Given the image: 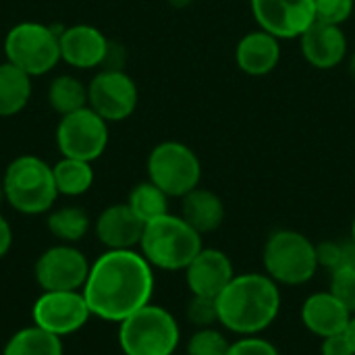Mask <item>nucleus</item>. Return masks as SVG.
I'll return each instance as SVG.
<instances>
[{
	"mask_svg": "<svg viewBox=\"0 0 355 355\" xmlns=\"http://www.w3.org/2000/svg\"><path fill=\"white\" fill-rule=\"evenodd\" d=\"M304 58L316 69H335L347 56V37L341 25L314 21L300 37Z\"/></svg>",
	"mask_w": 355,
	"mask_h": 355,
	"instance_id": "nucleus-17",
	"label": "nucleus"
},
{
	"mask_svg": "<svg viewBox=\"0 0 355 355\" xmlns=\"http://www.w3.org/2000/svg\"><path fill=\"white\" fill-rule=\"evenodd\" d=\"M148 177L168 198H183L200 185L198 154L181 141H162L148 156Z\"/></svg>",
	"mask_w": 355,
	"mask_h": 355,
	"instance_id": "nucleus-8",
	"label": "nucleus"
},
{
	"mask_svg": "<svg viewBox=\"0 0 355 355\" xmlns=\"http://www.w3.org/2000/svg\"><path fill=\"white\" fill-rule=\"evenodd\" d=\"M168 2H171L173 6H179V8H181V6H187L191 0H168Z\"/></svg>",
	"mask_w": 355,
	"mask_h": 355,
	"instance_id": "nucleus-36",
	"label": "nucleus"
},
{
	"mask_svg": "<svg viewBox=\"0 0 355 355\" xmlns=\"http://www.w3.org/2000/svg\"><path fill=\"white\" fill-rule=\"evenodd\" d=\"M185 277L193 295L218 297L220 291L235 279V272L227 254L220 250L202 248V252L185 268Z\"/></svg>",
	"mask_w": 355,
	"mask_h": 355,
	"instance_id": "nucleus-16",
	"label": "nucleus"
},
{
	"mask_svg": "<svg viewBox=\"0 0 355 355\" xmlns=\"http://www.w3.org/2000/svg\"><path fill=\"white\" fill-rule=\"evenodd\" d=\"M52 175H54L58 196L77 198V196L87 193L89 187L94 185V166L92 162H85V160L62 156L52 166Z\"/></svg>",
	"mask_w": 355,
	"mask_h": 355,
	"instance_id": "nucleus-23",
	"label": "nucleus"
},
{
	"mask_svg": "<svg viewBox=\"0 0 355 355\" xmlns=\"http://www.w3.org/2000/svg\"><path fill=\"white\" fill-rule=\"evenodd\" d=\"M89 266V260L79 248L73 243H58L37 256L33 277L42 291H81Z\"/></svg>",
	"mask_w": 355,
	"mask_h": 355,
	"instance_id": "nucleus-10",
	"label": "nucleus"
},
{
	"mask_svg": "<svg viewBox=\"0 0 355 355\" xmlns=\"http://www.w3.org/2000/svg\"><path fill=\"white\" fill-rule=\"evenodd\" d=\"M137 102V85L123 69H102L87 83V106L106 123L129 119L135 112Z\"/></svg>",
	"mask_w": 355,
	"mask_h": 355,
	"instance_id": "nucleus-11",
	"label": "nucleus"
},
{
	"mask_svg": "<svg viewBox=\"0 0 355 355\" xmlns=\"http://www.w3.org/2000/svg\"><path fill=\"white\" fill-rule=\"evenodd\" d=\"M218 322L243 337L268 329L281 308V293L268 275H239L216 297Z\"/></svg>",
	"mask_w": 355,
	"mask_h": 355,
	"instance_id": "nucleus-2",
	"label": "nucleus"
},
{
	"mask_svg": "<svg viewBox=\"0 0 355 355\" xmlns=\"http://www.w3.org/2000/svg\"><path fill=\"white\" fill-rule=\"evenodd\" d=\"M58 35L60 33L44 23H17L4 37V56L29 77L46 75L60 62Z\"/></svg>",
	"mask_w": 355,
	"mask_h": 355,
	"instance_id": "nucleus-6",
	"label": "nucleus"
},
{
	"mask_svg": "<svg viewBox=\"0 0 355 355\" xmlns=\"http://www.w3.org/2000/svg\"><path fill=\"white\" fill-rule=\"evenodd\" d=\"M227 355H279L277 347L270 341L258 339V337H243L237 343L229 347Z\"/></svg>",
	"mask_w": 355,
	"mask_h": 355,
	"instance_id": "nucleus-32",
	"label": "nucleus"
},
{
	"mask_svg": "<svg viewBox=\"0 0 355 355\" xmlns=\"http://www.w3.org/2000/svg\"><path fill=\"white\" fill-rule=\"evenodd\" d=\"M260 29L279 40L302 37L316 21L314 0H250Z\"/></svg>",
	"mask_w": 355,
	"mask_h": 355,
	"instance_id": "nucleus-13",
	"label": "nucleus"
},
{
	"mask_svg": "<svg viewBox=\"0 0 355 355\" xmlns=\"http://www.w3.org/2000/svg\"><path fill=\"white\" fill-rule=\"evenodd\" d=\"M316 21L343 25L354 15L355 0H314Z\"/></svg>",
	"mask_w": 355,
	"mask_h": 355,
	"instance_id": "nucleus-31",
	"label": "nucleus"
},
{
	"mask_svg": "<svg viewBox=\"0 0 355 355\" xmlns=\"http://www.w3.org/2000/svg\"><path fill=\"white\" fill-rule=\"evenodd\" d=\"M318 266L316 245L297 231H277L264 245V268L275 283L304 285Z\"/></svg>",
	"mask_w": 355,
	"mask_h": 355,
	"instance_id": "nucleus-7",
	"label": "nucleus"
},
{
	"mask_svg": "<svg viewBox=\"0 0 355 355\" xmlns=\"http://www.w3.org/2000/svg\"><path fill=\"white\" fill-rule=\"evenodd\" d=\"M181 339L175 316L148 304L119 322V345L125 355H173Z\"/></svg>",
	"mask_w": 355,
	"mask_h": 355,
	"instance_id": "nucleus-5",
	"label": "nucleus"
},
{
	"mask_svg": "<svg viewBox=\"0 0 355 355\" xmlns=\"http://www.w3.org/2000/svg\"><path fill=\"white\" fill-rule=\"evenodd\" d=\"M46 227L50 231V235L54 239H58L60 243H77L81 241L89 227H92V220H89V214L79 208V206H62V208H56V210H50L48 212V218H46Z\"/></svg>",
	"mask_w": 355,
	"mask_h": 355,
	"instance_id": "nucleus-24",
	"label": "nucleus"
},
{
	"mask_svg": "<svg viewBox=\"0 0 355 355\" xmlns=\"http://www.w3.org/2000/svg\"><path fill=\"white\" fill-rule=\"evenodd\" d=\"M6 204L25 216L48 214L58 198L52 166L40 156H17L2 175Z\"/></svg>",
	"mask_w": 355,
	"mask_h": 355,
	"instance_id": "nucleus-3",
	"label": "nucleus"
},
{
	"mask_svg": "<svg viewBox=\"0 0 355 355\" xmlns=\"http://www.w3.org/2000/svg\"><path fill=\"white\" fill-rule=\"evenodd\" d=\"M127 204L144 223H150L154 218L168 214V196L158 185H154L150 179L144 183H137L131 189Z\"/></svg>",
	"mask_w": 355,
	"mask_h": 355,
	"instance_id": "nucleus-26",
	"label": "nucleus"
},
{
	"mask_svg": "<svg viewBox=\"0 0 355 355\" xmlns=\"http://www.w3.org/2000/svg\"><path fill=\"white\" fill-rule=\"evenodd\" d=\"M31 318L35 327L62 339L81 331L92 318V310L83 291H42L33 302Z\"/></svg>",
	"mask_w": 355,
	"mask_h": 355,
	"instance_id": "nucleus-12",
	"label": "nucleus"
},
{
	"mask_svg": "<svg viewBox=\"0 0 355 355\" xmlns=\"http://www.w3.org/2000/svg\"><path fill=\"white\" fill-rule=\"evenodd\" d=\"M6 202V198H4V187H2V181H0V206Z\"/></svg>",
	"mask_w": 355,
	"mask_h": 355,
	"instance_id": "nucleus-38",
	"label": "nucleus"
},
{
	"mask_svg": "<svg viewBox=\"0 0 355 355\" xmlns=\"http://www.w3.org/2000/svg\"><path fill=\"white\" fill-rule=\"evenodd\" d=\"M181 218L200 235L212 233L225 220V204L214 191L196 187L181 198Z\"/></svg>",
	"mask_w": 355,
	"mask_h": 355,
	"instance_id": "nucleus-20",
	"label": "nucleus"
},
{
	"mask_svg": "<svg viewBox=\"0 0 355 355\" xmlns=\"http://www.w3.org/2000/svg\"><path fill=\"white\" fill-rule=\"evenodd\" d=\"M352 239H354V243H355V218H354V229H352Z\"/></svg>",
	"mask_w": 355,
	"mask_h": 355,
	"instance_id": "nucleus-39",
	"label": "nucleus"
},
{
	"mask_svg": "<svg viewBox=\"0 0 355 355\" xmlns=\"http://www.w3.org/2000/svg\"><path fill=\"white\" fill-rule=\"evenodd\" d=\"M235 60L245 75L262 77L272 73L281 60L279 37H275L264 29L245 33L235 48Z\"/></svg>",
	"mask_w": 355,
	"mask_h": 355,
	"instance_id": "nucleus-19",
	"label": "nucleus"
},
{
	"mask_svg": "<svg viewBox=\"0 0 355 355\" xmlns=\"http://www.w3.org/2000/svg\"><path fill=\"white\" fill-rule=\"evenodd\" d=\"M349 73H352V77L355 79V52L354 56H352V60H349Z\"/></svg>",
	"mask_w": 355,
	"mask_h": 355,
	"instance_id": "nucleus-37",
	"label": "nucleus"
},
{
	"mask_svg": "<svg viewBox=\"0 0 355 355\" xmlns=\"http://www.w3.org/2000/svg\"><path fill=\"white\" fill-rule=\"evenodd\" d=\"M12 248V227L10 223L0 214V258H4Z\"/></svg>",
	"mask_w": 355,
	"mask_h": 355,
	"instance_id": "nucleus-34",
	"label": "nucleus"
},
{
	"mask_svg": "<svg viewBox=\"0 0 355 355\" xmlns=\"http://www.w3.org/2000/svg\"><path fill=\"white\" fill-rule=\"evenodd\" d=\"M320 352L322 355H355L347 333H339V335H331V337L322 339Z\"/></svg>",
	"mask_w": 355,
	"mask_h": 355,
	"instance_id": "nucleus-33",
	"label": "nucleus"
},
{
	"mask_svg": "<svg viewBox=\"0 0 355 355\" xmlns=\"http://www.w3.org/2000/svg\"><path fill=\"white\" fill-rule=\"evenodd\" d=\"M146 223L129 204H112L100 212L94 231L106 250H135L141 241Z\"/></svg>",
	"mask_w": 355,
	"mask_h": 355,
	"instance_id": "nucleus-15",
	"label": "nucleus"
},
{
	"mask_svg": "<svg viewBox=\"0 0 355 355\" xmlns=\"http://www.w3.org/2000/svg\"><path fill=\"white\" fill-rule=\"evenodd\" d=\"M352 312L331 293H314L302 306V320L306 329L320 339L345 333L352 320Z\"/></svg>",
	"mask_w": 355,
	"mask_h": 355,
	"instance_id": "nucleus-18",
	"label": "nucleus"
},
{
	"mask_svg": "<svg viewBox=\"0 0 355 355\" xmlns=\"http://www.w3.org/2000/svg\"><path fill=\"white\" fill-rule=\"evenodd\" d=\"M352 314H355V266H343L331 272L329 289Z\"/></svg>",
	"mask_w": 355,
	"mask_h": 355,
	"instance_id": "nucleus-29",
	"label": "nucleus"
},
{
	"mask_svg": "<svg viewBox=\"0 0 355 355\" xmlns=\"http://www.w3.org/2000/svg\"><path fill=\"white\" fill-rule=\"evenodd\" d=\"M318 264L329 268L331 272L343 266H355V243L349 241H324L316 245Z\"/></svg>",
	"mask_w": 355,
	"mask_h": 355,
	"instance_id": "nucleus-27",
	"label": "nucleus"
},
{
	"mask_svg": "<svg viewBox=\"0 0 355 355\" xmlns=\"http://www.w3.org/2000/svg\"><path fill=\"white\" fill-rule=\"evenodd\" d=\"M62 339L31 324L17 331L4 345L2 355H62Z\"/></svg>",
	"mask_w": 355,
	"mask_h": 355,
	"instance_id": "nucleus-22",
	"label": "nucleus"
},
{
	"mask_svg": "<svg viewBox=\"0 0 355 355\" xmlns=\"http://www.w3.org/2000/svg\"><path fill=\"white\" fill-rule=\"evenodd\" d=\"M56 146L67 158L94 162L108 146V123L89 106L60 116L56 127Z\"/></svg>",
	"mask_w": 355,
	"mask_h": 355,
	"instance_id": "nucleus-9",
	"label": "nucleus"
},
{
	"mask_svg": "<svg viewBox=\"0 0 355 355\" xmlns=\"http://www.w3.org/2000/svg\"><path fill=\"white\" fill-rule=\"evenodd\" d=\"M31 100V77L10 64L0 62V116L19 114Z\"/></svg>",
	"mask_w": 355,
	"mask_h": 355,
	"instance_id": "nucleus-21",
	"label": "nucleus"
},
{
	"mask_svg": "<svg viewBox=\"0 0 355 355\" xmlns=\"http://www.w3.org/2000/svg\"><path fill=\"white\" fill-rule=\"evenodd\" d=\"M347 337H349V343H352V347H354V354H355V314L352 316V320H349V327H347Z\"/></svg>",
	"mask_w": 355,
	"mask_h": 355,
	"instance_id": "nucleus-35",
	"label": "nucleus"
},
{
	"mask_svg": "<svg viewBox=\"0 0 355 355\" xmlns=\"http://www.w3.org/2000/svg\"><path fill=\"white\" fill-rule=\"evenodd\" d=\"M60 60L73 69L104 67L110 40L94 25H71L60 31Z\"/></svg>",
	"mask_w": 355,
	"mask_h": 355,
	"instance_id": "nucleus-14",
	"label": "nucleus"
},
{
	"mask_svg": "<svg viewBox=\"0 0 355 355\" xmlns=\"http://www.w3.org/2000/svg\"><path fill=\"white\" fill-rule=\"evenodd\" d=\"M48 104L60 116L81 110L87 106V85L73 75H58L48 85Z\"/></svg>",
	"mask_w": 355,
	"mask_h": 355,
	"instance_id": "nucleus-25",
	"label": "nucleus"
},
{
	"mask_svg": "<svg viewBox=\"0 0 355 355\" xmlns=\"http://www.w3.org/2000/svg\"><path fill=\"white\" fill-rule=\"evenodd\" d=\"M231 347V343L225 339L223 333H218L216 329L208 327V329H198L193 333V337L189 339L187 345V354L189 355H227Z\"/></svg>",
	"mask_w": 355,
	"mask_h": 355,
	"instance_id": "nucleus-28",
	"label": "nucleus"
},
{
	"mask_svg": "<svg viewBox=\"0 0 355 355\" xmlns=\"http://www.w3.org/2000/svg\"><path fill=\"white\" fill-rule=\"evenodd\" d=\"M92 316L106 322H123L148 306L154 291L150 262L135 250H106L92 266L83 285Z\"/></svg>",
	"mask_w": 355,
	"mask_h": 355,
	"instance_id": "nucleus-1",
	"label": "nucleus"
},
{
	"mask_svg": "<svg viewBox=\"0 0 355 355\" xmlns=\"http://www.w3.org/2000/svg\"><path fill=\"white\" fill-rule=\"evenodd\" d=\"M139 250L152 268L185 270L202 252V235L181 216L168 212L146 223Z\"/></svg>",
	"mask_w": 355,
	"mask_h": 355,
	"instance_id": "nucleus-4",
	"label": "nucleus"
},
{
	"mask_svg": "<svg viewBox=\"0 0 355 355\" xmlns=\"http://www.w3.org/2000/svg\"><path fill=\"white\" fill-rule=\"evenodd\" d=\"M187 318L193 327L198 329H208L214 322H218V308H216V297H204V295H193L191 302L187 304Z\"/></svg>",
	"mask_w": 355,
	"mask_h": 355,
	"instance_id": "nucleus-30",
	"label": "nucleus"
}]
</instances>
